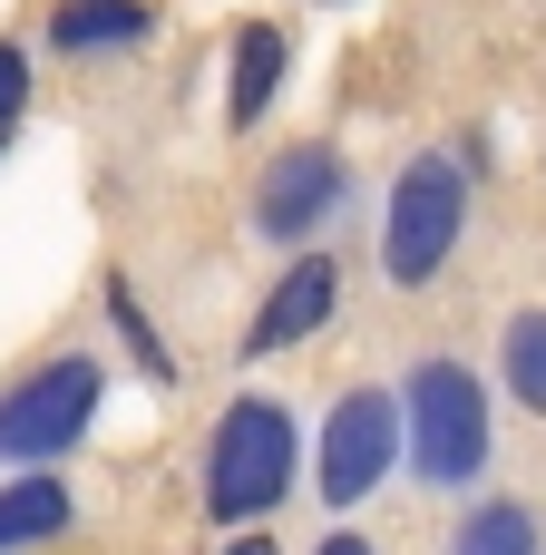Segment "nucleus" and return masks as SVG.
I'll list each match as a JSON object with an SVG mask.
<instances>
[{
    "mask_svg": "<svg viewBox=\"0 0 546 555\" xmlns=\"http://www.w3.org/2000/svg\"><path fill=\"white\" fill-rule=\"evenodd\" d=\"M322 555H371V546H361V537H332V546H322Z\"/></svg>",
    "mask_w": 546,
    "mask_h": 555,
    "instance_id": "obj_15",
    "label": "nucleus"
},
{
    "mask_svg": "<svg viewBox=\"0 0 546 555\" xmlns=\"http://www.w3.org/2000/svg\"><path fill=\"white\" fill-rule=\"evenodd\" d=\"M88 420H98V361H88V351L39 361L29 380H10V390H0V459L49 468L59 449H78V439H88Z\"/></svg>",
    "mask_w": 546,
    "mask_h": 555,
    "instance_id": "obj_4",
    "label": "nucleus"
},
{
    "mask_svg": "<svg viewBox=\"0 0 546 555\" xmlns=\"http://www.w3.org/2000/svg\"><path fill=\"white\" fill-rule=\"evenodd\" d=\"M107 312H117V332H127V351L147 361V380L166 390V380H176V361H166V341L147 332V312H137V293H127V283H107Z\"/></svg>",
    "mask_w": 546,
    "mask_h": 555,
    "instance_id": "obj_13",
    "label": "nucleus"
},
{
    "mask_svg": "<svg viewBox=\"0 0 546 555\" xmlns=\"http://www.w3.org/2000/svg\"><path fill=\"white\" fill-rule=\"evenodd\" d=\"M78 507H68V488L49 478V468H29V478H10L0 488V555H20V546H39V537H59Z\"/></svg>",
    "mask_w": 546,
    "mask_h": 555,
    "instance_id": "obj_10",
    "label": "nucleus"
},
{
    "mask_svg": "<svg viewBox=\"0 0 546 555\" xmlns=\"http://www.w3.org/2000/svg\"><path fill=\"white\" fill-rule=\"evenodd\" d=\"M401 410H410V468L430 488H469L488 468V390L469 380V361H420Z\"/></svg>",
    "mask_w": 546,
    "mask_h": 555,
    "instance_id": "obj_3",
    "label": "nucleus"
},
{
    "mask_svg": "<svg viewBox=\"0 0 546 555\" xmlns=\"http://www.w3.org/2000/svg\"><path fill=\"white\" fill-rule=\"evenodd\" d=\"M225 555H274V546H264V537H244V546H225Z\"/></svg>",
    "mask_w": 546,
    "mask_h": 555,
    "instance_id": "obj_16",
    "label": "nucleus"
},
{
    "mask_svg": "<svg viewBox=\"0 0 546 555\" xmlns=\"http://www.w3.org/2000/svg\"><path fill=\"white\" fill-rule=\"evenodd\" d=\"M332 302H342V263L313 244L303 263H283L274 273V293H264V312L244 322V351L264 361V351H293V341H313L322 322H332Z\"/></svg>",
    "mask_w": 546,
    "mask_h": 555,
    "instance_id": "obj_7",
    "label": "nucleus"
},
{
    "mask_svg": "<svg viewBox=\"0 0 546 555\" xmlns=\"http://www.w3.org/2000/svg\"><path fill=\"white\" fill-rule=\"evenodd\" d=\"M283 68H293L283 29H274V20H234V49H225V117H234V127H254V117L274 107Z\"/></svg>",
    "mask_w": 546,
    "mask_h": 555,
    "instance_id": "obj_8",
    "label": "nucleus"
},
{
    "mask_svg": "<svg viewBox=\"0 0 546 555\" xmlns=\"http://www.w3.org/2000/svg\"><path fill=\"white\" fill-rule=\"evenodd\" d=\"M508 390L528 410H546V312H518L508 322Z\"/></svg>",
    "mask_w": 546,
    "mask_h": 555,
    "instance_id": "obj_12",
    "label": "nucleus"
},
{
    "mask_svg": "<svg viewBox=\"0 0 546 555\" xmlns=\"http://www.w3.org/2000/svg\"><path fill=\"white\" fill-rule=\"evenodd\" d=\"M401 439H410V410H401L391 390H342L332 420H322V449H313V488H322V507H361V498L391 478Z\"/></svg>",
    "mask_w": 546,
    "mask_h": 555,
    "instance_id": "obj_5",
    "label": "nucleus"
},
{
    "mask_svg": "<svg viewBox=\"0 0 546 555\" xmlns=\"http://www.w3.org/2000/svg\"><path fill=\"white\" fill-rule=\"evenodd\" d=\"M459 224H469V176H459V156H410L401 185H391V215H381V273H391L401 293L440 283Z\"/></svg>",
    "mask_w": 546,
    "mask_h": 555,
    "instance_id": "obj_2",
    "label": "nucleus"
},
{
    "mask_svg": "<svg viewBox=\"0 0 546 555\" xmlns=\"http://www.w3.org/2000/svg\"><path fill=\"white\" fill-rule=\"evenodd\" d=\"M20 107H29V59L0 39V137H10V117H20Z\"/></svg>",
    "mask_w": 546,
    "mask_h": 555,
    "instance_id": "obj_14",
    "label": "nucleus"
},
{
    "mask_svg": "<svg viewBox=\"0 0 546 555\" xmlns=\"http://www.w3.org/2000/svg\"><path fill=\"white\" fill-rule=\"evenodd\" d=\"M449 555H537V517H528L518 498H488V507H469V517H459Z\"/></svg>",
    "mask_w": 546,
    "mask_h": 555,
    "instance_id": "obj_11",
    "label": "nucleus"
},
{
    "mask_svg": "<svg viewBox=\"0 0 546 555\" xmlns=\"http://www.w3.org/2000/svg\"><path fill=\"white\" fill-rule=\"evenodd\" d=\"M293 459H303L293 410H283V400H234V410L215 420V439H205V517H215V527L274 517V507L293 498Z\"/></svg>",
    "mask_w": 546,
    "mask_h": 555,
    "instance_id": "obj_1",
    "label": "nucleus"
},
{
    "mask_svg": "<svg viewBox=\"0 0 546 555\" xmlns=\"http://www.w3.org/2000/svg\"><path fill=\"white\" fill-rule=\"evenodd\" d=\"M332 205H342V156H332V146H283V156L264 166L254 224H264L274 244H303V234H313Z\"/></svg>",
    "mask_w": 546,
    "mask_h": 555,
    "instance_id": "obj_6",
    "label": "nucleus"
},
{
    "mask_svg": "<svg viewBox=\"0 0 546 555\" xmlns=\"http://www.w3.org/2000/svg\"><path fill=\"white\" fill-rule=\"evenodd\" d=\"M322 10H332V0H322Z\"/></svg>",
    "mask_w": 546,
    "mask_h": 555,
    "instance_id": "obj_17",
    "label": "nucleus"
},
{
    "mask_svg": "<svg viewBox=\"0 0 546 555\" xmlns=\"http://www.w3.org/2000/svg\"><path fill=\"white\" fill-rule=\"evenodd\" d=\"M147 29H156V10H147V0H59V10H49V49H68V59L137 49Z\"/></svg>",
    "mask_w": 546,
    "mask_h": 555,
    "instance_id": "obj_9",
    "label": "nucleus"
}]
</instances>
